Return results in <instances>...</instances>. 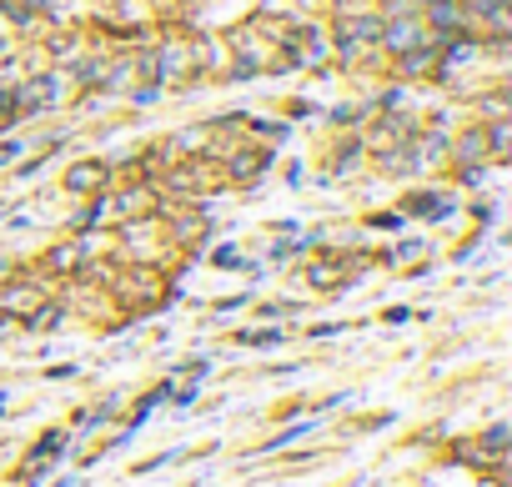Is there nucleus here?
<instances>
[{
	"instance_id": "f257e3e1",
	"label": "nucleus",
	"mask_w": 512,
	"mask_h": 487,
	"mask_svg": "<svg viewBox=\"0 0 512 487\" xmlns=\"http://www.w3.org/2000/svg\"><path fill=\"white\" fill-rule=\"evenodd\" d=\"M151 61H156V81H161V86H181V81H191V71H196V46H191V41H166Z\"/></svg>"
},
{
	"instance_id": "f03ea898",
	"label": "nucleus",
	"mask_w": 512,
	"mask_h": 487,
	"mask_svg": "<svg viewBox=\"0 0 512 487\" xmlns=\"http://www.w3.org/2000/svg\"><path fill=\"white\" fill-rule=\"evenodd\" d=\"M267 66H272V46L256 31H236V41H231V76H256Z\"/></svg>"
},
{
	"instance_id": "7ed1b4c3",
	"label": "nucleus",
	"mask_w": 512,
	"mask_h": 487,
	"mask_svg": "<svg viewBox=\"0 0 512 487\" xmlns=\"http://www.w3.org/2000/svg\"><path fill=\"white\" fill-rule=\"evenodd\" d=\"M66 101V76H41V81H26L16 91V106L21 111H51Z\"/></svg>"
},
{
	"instance_id": "20e7f679",
	"label": "nucleus",
	"mask_w": 512,
	"mask_h": 487,
	"mask_svg": "<svg viewBox=\"0 0 512 487\" xmlns=\"http://www.w3.org/2000/svg\"><path fill=\"white\" fill-rule=\"evenodd\" d=\"M377 36H382V21H377V16H347L342 31H337V46H342V56L352 61V56H362V46L377 41Z\"/></svg>"
},
{
	"instance_id": "39448f33",
	"label": "nucleus",
	"mask_w": 512,
	"mask_h": 487,
	"mask_svg": "<svg viewBox=\"0 0 512 487\" xmlns=\"http://www.w3.org/2000/svg\"><path fill=\"white\" fill-rule=\"evenodd\" d=\"M116 297H126L131 307H146V302H156V297H161V277H156V272H146V267H136V272L116 277Z\"/></svg>"
},
{
	"instance_id": "423d86ee",
	"label": "nucleus",
	"mask_w": 512,
	"mask_h": 487,
	"mask_svg": "<svg viewBox=\"0 0 512 487\" xmlns=\"http://www.w3.org/2000/svg\"><path fill=\"white\" fill-rule=\"evenodd\" d=\"M46 307V287H31V282H11L6 292H0V312L6 317H31Z\"/></svg>"
},
{
	"instance_id": "0eeeda50",
	"label": "nucleus",
	"mask_w": 512,
	"mask_h": 487,
	"mask_svg": "<svg viewBox=\"0 0 512 487\" xmlns=\"http://www.w3.org/2000/svg\"><path fill=\"white\" fill-rule=\"evenodd\" d=\"M387 51H412V46H422V26L412 21V16H392V21H382V36H377Z\"/></svg>"
},
{
	"instance_id": "6e6552de",
	"label": "nucleus",
	"mask_w": 512,
	"mask_h": 487,
	"mask_svg": "<svg viewBox=\"0 0 512 487\" xmlns=\"http://www.w3.org/2000/svg\"><path fill=\"white\" fill-rule=\"evenodd\" d=\"M106 181H111V166L106 161H81V166L66 171V191H76V196H96Z\"/></svg>"
},
{
	"instance_id": "1a4fd4ad",
	"label": "nucleus",
	"mask_w": 512,
	"mask_h": 487,
	"mask_svg": "<svg viewBox=\"0 0 512 487\" xmlns=\"http://www.w3.org/2000/svg\"><path fill=\"white\" fill-rule=\"evenodd\" d=\"M156 206V191L151 186H126L121 196H111L101 211H111V216H121V221H136L141 211H151Z\"/></svg>"
},
{
	"instance_id": "9d476101",
	"label": "nucleus",
	"mask_w": 512,
	"mask_h": 487,
	"mask_svg": "<svg viewBox=\"0 0 512 487\" xmlns=\"http://www.w3.org/2000/svg\"><path fill=\"white\" fill-rule=\"evenodd\" d=\"M327 61V41H322V31L312 26V31H302L297 41H292V66H322Z\"/></svg>"
},
{
	"instance_id": "9b49d317",
	"label": "nucleus",
	"mask_w": 512,
	"mask_h": 487,
	"mask_svg": "<svg viewBox=\"0 0 512 487\" xmlns=\"http://www.w3.org/2000/svg\"><path fill=\"white\" fill-rule=\"evenodd\" d=\"M432 26L437 31H462L472 21H467V6H457V0H432Z\"/></svg>"
},
{
	"instance_id": "f8f14e48",
	"label": "nucleus",
	"mask_w": 512,
	"mask_h": 487,
	"mask_svg": "<svg viewBox=\"0 0 512 487\" xmlns=\"http://www.w3.org/2000/svg\"><path fill=\"white\" fill-rule=\"evenodd\" d=\"M86 257H91L86 241H66V247H56V252H51V267H56V272H76Z\"/></svg>"
},
{
	"instance_id": "ddd939ff",
	"label": "nucleus",
	"mask_w": 512,
	"mask_h": 487,
	"mask_svg": "<svg viewBox=\"0 0 512 487\" xmlns=\"http://www.w3.org/2000/svg\"><path fill=\"white\" fill-rule=\"evenodd\" d=\"M482 151H487V136H482L477 126H472L467 136H457V161H462V166H477V161H482Z\"/></svg>"
},
{
	"instance_id": "4468645a",
	"label": "nucleus",
	"mask_w": 512,
	"mask_h": 487,
	"mask_svg": "<svg viewBox=\"0 0 512 487\" xmlns=\"http://www.w3.org/2000/svg\"><path fill=\"white\" fill-rule=\"evenodd\" d=\"M307 282L312 287H337L342 282V262H312L307 267Z\"/></svg>"
},
{
	"instance_id": "2eb2a0df",
	"label": "nucleus",
	"mask_w": 512,
	"mask_h": 487,
	"mask_svg": "<svg viewBox=\"0 0 512 487\" xmlns=\"http://www.w3.org/2000/svg\"><path fill=\"white\" fill-rule=\"evenodd\" d=\"M236 181H251L256 171H262V156H256V151H241V156H231V166H226Z\"/></svg>"
},
{
	"instance_id": "dca6fc26",
	"label": "nucleus",
	"mask_w": 512,
	"mask_h": 487,
	"mask_svg": "<svg viewBox=\"0 0 512 487\" xmlns=\"http://www.w3.org/2000/svg\"><path fill=\"white\" fill-rule=\"evenodd\" d=\"M412 211H417V216H447L452 201H447V196H412Z\"/></svg>"
},
{
	"instance_id": "f3484780",
	"label": "nucleus",
	"mask_w": 512,
	"mask_h": 487,
	"mask_svg": "<svg viewBox=\"0 0 512 487\" xmlns=\"http://www.w3.org/2000/svg\"><path fill=\"white\" fill-rule=\"evenodd\" d=\"M487 146H492L497 156L507 151V121H492V131H487Z\"/></svg>"
},
{
	"instance_id": "a211bd4d",
	"label": "nucleus",
	"mask_w": 512,
	"mask_h": 487,
	"mask_svg": "<svg viewBox=\"0 0 512 487\" xmlns=\"http://www.w3.org/2000/svg\"><path fill=\"white\" fill-rule=\"evenodd\" d=\"M412 257H422V241H407V247H402L392 262H412Z\"/></svg>"
},
{
	"instance_id": "6ab92c4d",
	"label": "nucleus",
	"mask_w": 512,
	"mask_h": 487,
	"mask_svg": "<svg viewBox=\"0 0 512 487\" xmlns=\"http://www.w3.org/2000/svg\"><path fill=\"white\" fill-rule=\"evenodd\" d=\"M0 21H6V11H0Z\"/></svg>"
}]
</instances>
